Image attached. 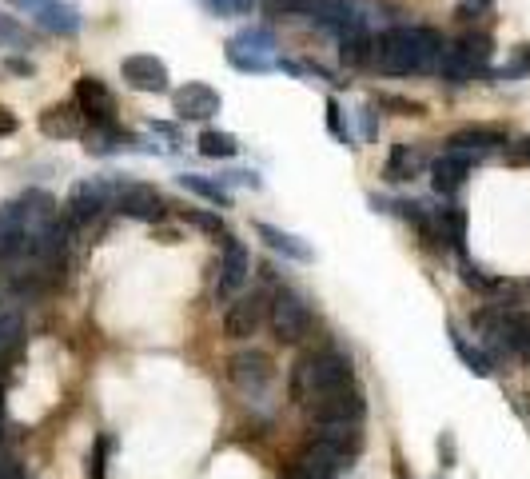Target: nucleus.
Returning <instances> with one entry per match:
<instances>
[{
    "mask_svg": "<svg viewBox=\"0 0 530 479\" xmlns=\"http://www.w3.org/2000/svg\"><path fill=\"white\" fill-rule=\"evenodd\" d=\"M443 36L427 24H399L375 36L371 64L387 76H419V72H439L443 60Z\"/></svg>",
    "mask_w": 530,
    "mask_h": 479,
    "instance_id": "obj_1",
    "label": "nucleus"
},
{
    "mask_svg": "<svg viewBox=\"0 0 530 479\" xmlns=\"http://www.w3.org/2000/svg\"><path fill=\"white\" fill-rule=\"evenodd\" d=\"M347 384H355L351 360L343 352H335V348H323V352H303L291 364L287 396H291V404L307 408V404H315V400H323V396H331V392H339Z\"/></svg>",
    "mask_w": 530,
    "mask_h": 479,
    "instance_id": "obj_2",
    "label": "nucleus"
},
{
    "mask_svg": "<svg viewBox=\"0 0 530 479\" xmlns=\"http://www.w3.org/2000/svg\"><path fill=\"white\" fill-rule=\"evenodd\" d=\"M491 52H495V40L487 32H467L455 44H447V52L439 60V76L447 84H471L475 76H491L487 72Z\"/></svg>",
    "mask_w": 530,
    "mask_h": 479,
    "instance_id": "obj_3",
    "label": "nucleus"
},
{
    "mask_svg": "<svg viewBox=\"0 0 530 479\" xmlns=\"http://www.w3.org/2000/svg\"><path fill=\"white\" fill-rule=\"evenodd\" d=\"M267 324H271V336L279 344H303L311 336V308L299 292L291 288H275L271 300H267Z\"/></svg>",
    "mask_w": 530,
    "mask_h": 479,
    "instance_id": "obj_4",
    "label": "nucleus"
},
{
    "mask_svg": "<svg viewBox=\"0 0 530 479\" xmlns=\"http://www.w3.org/2000/svg\"><path fill=\"white\" fill-rule=\"evenodd\" d=\"M347 464V448L335 444V440H323V436H311L295 456L291 464L283 468L279 479H335Z\"/></svg>",
    "mask_w": 530,
    "mask_h": 479,
    "instance_id": "obj_5",
    "label": "nucleus"
},
{
    "mask_svg": "<svg viewBox=\"0 0 530 479\" xmlns=\"http://www.w3.org/2000/svg\"><path fill=\"white\" fill-rule=\"evenodd\" d=\"M116 192H120L116 180H104V176H96V180H80V184L68 192V204H64L68 224H72V228H84V224L100 220L104 208L116 204Z\"/></svg>",
    "mask_w": 530,
    "mask_h": 479,
    "instance_id": "obj_6",
    "label": "nucleus"
},
{
    "mask_svg": "<svg viewBox=\"0 0 530 479\" xmlns=\"http://www.w3.org/2000/svg\"><path fill=\"white\" fill-rule=\"evenodd\" d=\"M363 412H367V400H363V392L355 384H347V388H339V392L307 404L311 428H359Z\"/></svg>",
    "mask_w": 530,
    "mask_h": 479,
    "instance_id": "obj_7",
    "label": "nucleus"
},
{
    "mask_svg": "<svg viewBox=\"0 0 530 479\" xmlns=\"http://www.w3.org/2000/svg\"><path fill=\"white\" fill-rule=\"evenodd\" d=\"M271 52H275V36L267 28H244L224 48L228 64L240 68V72H271L275 68V56Z\"/></svg>",
    "mask_w": 530,
    "mask_h": 479,
    "instance_id": "obj_8",
    "label": "nucleus"
},
{
    "mask_svg": "<svg viewBox=\"0 0 530 479\" xmlns=\"http://www.w3.org/2000/svg\"><path fill=\"white\" fill-rule=\"evenodd\" d=\"M271 380H275V368H271V360H267L264 352H256V348L236 352V356L228 360V384H232L240 396H260Z\"/></svg>",
    "mask_w": 530,
    "mask_h": 479,
    "instance_id": "obj_9",
    "label": "nucleus"
},
{
    "mask_svg": "<svg viewBox=\"0 0 530 479\" xmlns=\"http://www.w3.org/2000/svg\"><path fill=\"white\" fill-rule=\"evenodd\" d=\"M72 104L88 124H116V96L100 76H80L72 88Z\"/></svg>",
    "mask_w": 530,
    "mask_h": 479,
    "instance_id": "obj_10",
    "label": "nucleus"
},
{
    "mask_svg": "<svg viewBox=\"0 0 530 479\" xmlns=\"http://www.w3.org/2000/svg\"><path fill=\"white\" fill-rule=\"evenodd\" d=\"M120 76L132 92H168V64L152 52H132L120 60Z\"/></svg>",
    "mask_w": 530,
    "mask_h": 479,
    "instance_id": "obj_11",
    "label": "nucleus"
},
{
    "mask_svg": "<svg viewBox=\"0 0 530 479\" xmlns=\"http://www.w3.org/2000/svg\"><path fill=\"white\" fill-rule=\"evenodd\" d=\"M172 108L180 120H212L224 108V96L204 80H188L184 88L172 92Z\"/></svg>",
    "mask_w": 530,
    "mask_h": 479,
    "instance_id": "obj_12",
    "label": "nucleus"
},
{
    "mask_svg": "<svg viewBox=\"0 0 530 479\" xmlns=\"http://www.w3.org/2000/svg\"><path fill=\"white\" fill-rule=\"evenodd\" d=\"M112 208H116V212H124L128 220H164V216H168L164 196H160L152 184H140V180L120 184V192H116V204H112Z\"/></svg>",
    "mask_w": 530,
    "mask_h": 479,
    "instance_id": "obj_13",
    "label": "nucleus"
},
{
    "mask_svg": "<svg viewBox=\"0 0 530 479\" xmlns=\"http://www.w3.org/2000/svg\"><path fill=\"white\" fill-rule=\"evenodd\" d=\"M252 276V256L248 248L236 240V236H224V256H220V268H216V296H236Z\"/></svg>",
    "mask_w": 530,
    "mask_h": 479,
    "instance_id": "obj_14",
    "label": "nucleus"
},
{
    "mask_svg": "<svg viewBox=\"0 0 530 479\" xmlns=\"http://www.w3.org/2000/svg\"><path fill=\"white\" fill-rule=\"evenodd\" d=\"M267 320V300L260 292L252 296H236L224 312V336L228 340H252L260 332V324Z\"/></svg>",
    "mask_w": 530,
    "mask_h": 479,
    "instance_id": "obj_15",
    "label": "nucleus"
},
{
    "mask_svg": "<svg viewBox=\"0 0 530 479\" xmlns=\"http://www.w3.org/2000/svg\"><path fill=\"white\" fill-rule=\"evenodd\" d=\"M507 144V132L503 128H459L451 140H447V152H459V156H471V160H479V156H487V152H495V148H503Z\"/></svg>",
    "mask_w": 530,
    "mask_h": 479,
    "instance_id": "obj_16",
    "label": "nucleus"
},
{
    "mask_svg": "<svg viewBox=\"0 0 530 479\" xmlns=\"http://www.w3.org/2000/svg\"><path fill=\"white\" fill-rule=\"evenodd\" d=\"M471 156H459V152H443L439 160H431V184H435V192L439 196H451V192H459L463 184H467V176H471Z\"/></svg>",
    "mask_w": 530,
    "mask_h": 479,
    "instance_id": "obj_17",
    "label": "nucleus"
},
{
    "mask_svg": "<svg viewBox=\"0 0 530 479\" xmlns=\"http://www.w3.org/2000/svg\"><path fill=\"white\" fill-rule=\"evenodd\" d=\"M36 24H40L44 32H52V36H76V32L84 28V16H80L76 4L52 0V4H44V8L36 12Z\"/></svg>",
    "mask_w": 530,
    "mask_h": 479,
    "instance_id": "obj_18",
    "label": "nucleus"
},
{
    "mask_svg": "<svg viewBox=\"0 0 530 479\" xmlns=\"http://www.w3.org/2000/svg\"><path fill=\"white\" fill-rule=\"evenodd\" d=\"M24 252V212L20 200L0 204V260H12Z\"/></svg>",
    "mask_w": 530,
    "mask_h": 479,
    "instance_id": "obj_19",
    "label": "nucleus"
},
{
    "mask_svg": "<svg viewBox=\"0 0 530 479\" xmlns=\"http://www.w3.org/2000/svg\"><path fill=\"white\" fill-rule=\"evenodd\" d=\"M132 144H136V136H128L120 124H92L84 132V152L88 156H112V152H124Z\"/></svg>",
    "mask_w": 530,
    "mask_h": 479,
    "instance_id": "obj_20",
    "label": "nucleus"
},
{
    "mask_svg": "<svg viewBox=\"0 0 530 479\" xmlns=\"http://www.w3.org/2000/svg\"><path fill=\"white\" fill-rule=\"evenodd\" d=\"M307 12H311V20H315V24L331 28L335 36H339L343 28H351L355 20H363V16L355 12V4H351V0H311V4H307Z\"/></svg>",
    "mask_w": 530,
    "mask_h": 479,
    "instance_id": "obj_21",
    "label": "nucleus"
},
{
    "mask_svg": "<svg viewBox=\"0 0 530 479\" xmlns=\"http://www.w3.org/2000/svg\"><path fill=\"white\" fill-rule=\"evenodd\" d=\"M371 52H375V36L367 32L363 20H355L351 28L339 32V56H343V64H371Z\"/></svg>",
    "mask_w": 530,
    "mask_h": 479,
    "instance_id": "obj_22",
    "label": "nucleus"
},
{
    "mask_svg": "<svg viewBox=\"0 0 530 479\" xmlns=\"http://www.w3.org/2000/svg\"><path fill=\"white\" fill-rule=\"evenodd\" d=\"M256 236L264 240L271 252H279V256H287V260H295V264H307L311 260V248L299 240V236H291V232H283V228H275V224H256Z\"/></svg>",
    "mask_w": 530,
    "mask_h": 479,
    "instance_id": "obj_23",
    "label": "nucleus"
},
{
    "mask_svg": "<svg viewBox=\"0 0 530 479\" xmlns=\"http://www.w3.org/2000/svg\"><path fill=\"white\" fill-rule=\"evenodd\" d=\"M40 132L52 136V140H68V136H80V112L76 104H52L40 112Z\"/></svg>",
    "mask_w": 530,
    "mask_h": 479,
    "instance_id": "obj_24",
    "label": "nucleus"
},
{
    "mask_svg": "<svg viewBox=\"0 0 530 479\" xmlns=\"http://www.w3.org/2000/svg\"><path fill=\"white\" fill-rule=\"evenodd\" d=\"M419 168H423L419 152H415L411 144H395V148H391V156H387V164H383V176L399 184V180H415V176H419Z\"/></svg>",
    "mask_w": 530,
    "mask_h": 479,
    "instance_id": "obj_25",
    "label": "nucleus"
},
{
    "mask_svg": "<svg viewBox=\"0 0 530 479\" xmlns=\"http://www.w3.org/2000/svg\"><path fill=\"white\" fill-rule=\"evenodd\" d=\"M435 224H439V236L447 248H455L463 256V244H467V212L463 208H439L435 212Z\"/></svg>",
    "mask_w": 530,
    "mask_h": 479,
    "instance_id": "obj_26",
    "label": "nucleus"
},
{
    "mask_svg": "<svg viewBox=\"0 0 530 479\" xmlns=\"http://www.w3.org/2000/svg\"><path fill=\"white\" fill-rule=\"evenodd\" d=\"M196 148H200V156H208V160H232V156L240 152V140H236L232 132L204 128V132H200V140H196Z\"/></svg>",
    "mask_w": 530,
    "mask_h": 479,
    "instance_id": "obj_27",
    "label": "nucleus"
},
{
    "mask_svg": "<svg viewBox=\"0 0 530 479\" xmlns=\"http://www.w3.org/2000/svg\"><path fill=\"white\" fill-rule=\"evenodd\" d=\"M180 188L204 196V200L216 204V208H232V192H228L220 180H208V176H200V172H184V176H180Z\"/></svg>",
    "mask_w": 530,
    "mask_h": 479,
    "instance_id": "obj_28",
    "label": "nucleus"
},
{
    "mask_svg": "<svg viewBox=\"0 0 530 479\" xmlns=\"http://www.w3.org/2000/svg\"><path fill=\"white\" fill-rule=\"evenodd\" d=\"M451 348L459 352V360H463V364H467V368H471L475 376H491V372H495L491 356H487L483 348H471V344H467V336H459L455 328H451Z\"/></svg>",
    "mask_w": 530,
    "mask_h": 479,
    "instance_id": "obj_29",
    "label": "nucleus"
},
{
    "mask_svg": "<svg viewBox=\"0 0 530 479\" xmlns=\"http://www.w3.org/2000/svg\"><path fill=\"white\" fill-rule=\"evenodd\" d=\"M459 276H463V284H467V288H475V292H499V284H503V280L487 276L479 264H471L467 256H459Z\"/></svg>",
    "mask_w": 530,
    "mask_h": 479,
    "instance_id": "obj_30",
    "label": "nucleus"
},
{
    "mask_svg": "<svg viewBox=\"0 0 530 479\" xmlns=\"http://www.w3.org/2000/svg\"><path fill=\"white\" fill-rule=\"evenodd\" d=\"M184 220H188V224H196L200 232L216 236V240H220V236H228V228H224L220 212H204V208H188V212H184Z\"/></svg>",
    "mask_w": 530,
    "mask_h": 479,
    "instance_id": "obj_31",
    "label": "nucleus"
},
{
    "mask_svg": "<svg viewBox=\"0 0 530 479\" xmlns=\"http://www.w3.org/2000/svg\"><path fill=\"white\" fill-rule=\"evenodd\" d=\"M24 44H28V32L20 28V20L0 12V48H24Z\"/></svg>",
    "mask_w": 530,
    "mask_h": 479,
    "instance_id": "obj_32",
    "label": "nucleus"
},
{
    "mask_svg": "<svg viewBox=\"0 0 530 479\" xmlns=\"http://www.w3.org/2000/svg\"><path fill=\"white\" fill-rule=\"evenodd\" d=\"M108 452H112V436H96V448L88 452V479H104Z\"/></svg>",
    "mask_w": 530,
    "mask_h": 479,
    "instance_id": "obj_33",
    "label": "nucleus"
},
{
    "mask_svg": "<svg viewBox=\"0 0 530 479\" xmlns=\"http://www.w3.org/2000/svg\"><path fill=\"white\" fill-rule=\"evenodd\" d=\"M375 104H379V108H391L395 116H423V112H427V108H423L419 100H407V96H391V92H383V96H379Z\"/></svg>",
    "mask_w": 530,
    "mask_h": 479,
    "instance_id": "obj_34",
    "label": "nucleus"
},
{
    "mask_svg": "<svg viewBox=\"0 0 530 479\" xmlns=\"http://www.w3.org/2000/svg\"><path fill=\"white\" fill-rule=\"evenodd\" d=\"M327 124H331V132H335L343 144H351V132L343 128V116H339V104H335V100H327Z\"/></svg>",
    "mask_w": 530,
    "mask_h": 479,
    "instance_id": "obj_35",
    "label": "nucleus"
},
{
    "mask_svg": "<svg viewBox=\"0 0 530 479\" xmlns=\"http://www.w3.org/2000/svg\"><path fill=\"white\" fill-rule=\"evenodd\" d=\"M491 4H495V0H463V4L455 8V16H459V20H475V16H483Z\"/></svg>",
    "mask_w": 530,
    "mask_h": 479,
    "instance_id": "obj_36",
    "label": "nucleus"
},
{
    "mask_svg": "<svg viewBox=\"0 0 530 479\" xmlns=\"http://www.w3.org/2000/svg\"><path fill=\"white\" fill-rule=\"evenodd\" d=\"M0 479H24V468L8 452H0Z\"/></svg>",
    "mask_w": 530,
    "mask_h": 479,
    "instance_id": "obj_37",
    "label": "nucleus"
},
{
    "mask_svg": "<svg viewBox=\"0 0 530 479\" xmlns=\"http://www.w3.org/2000/svg\"><path fill=\"white\" fill-rule=\"evenodd\" d=\"M4 68H8L12 76H32V60H24V56H12V60H4Z\"/></svg>",
    "mask_w": 530,
    "mask_h": 479,
    "instance_id": "obj_38",
    "label": "nucleus"
},
{
    "mask_svg": "<svg viewBox=\"0 0 530 479\" xmlns=\"http://www.w3.org/2000/svg\"><path fill=\"white\" fill-rule=\"evenodd\" d=\"M16 132V116L8 108H0V136H12Z\"/></svg>",
    "mask_w": 530,
    "mask_h": 479,
    "instance_id": "obj_39",
    "label": "nucleus"
},
{
    "mask_svg": "<svg viewBox=\"0 0 530 479\" xmlns=\"http://www.w3.org/2000/svg\"><path fill=\"white\" fill-rule=\"evenodd\" d=\"M511 156H515V160H527V164H530V136H523V140H515Z\"/></svg>",
    "mask_w": 530,
    "mask_h": 479,
    "instance_id": "obj_40",
    "label": "nucleus"
},
{
    "mask_svg": "<svg viewBox=\"0 0 530 479\" xmlns=\"http://www.w3.org/2000/svg\"><path fill=\"white\" fill-rule=\"evenodd\" d=\"M439 452H443V460H447V468H451V456H455V444H451V436H443V440H439Z\"/></svg>",
    "mask_w": 530,
    "mask_h": 479,
    "instance_id": "obj_41",
    "label": "nucleus"
},
{
    "mask_svg": "<svg viewBox=\"0 0 530 479\" xmlns=\"http://www.w3.org/2000/svg\"><path fill=\"white\" fill-rule=\"evenodd\" d=\"M16 8H28V12H40L44 4H52V0H12Z\"/></svg>",
    "mask_w": 530,
    "mask_h": 479,
    "instance_id": "obj_42",
    "label": "nucleus"
},
{
    "mask_svg": "<svg viewBox=\"0 0 530 479\" xmlns=\"http://www.w3.org/2000/svg\"><path fill=\"white\" fill-rule=\"evenodd\" d=\"M232 4V12H252L256 8V0H228Z\"/></svg>",
    "mask_w": 530,
    "mask_h": 479,
    "instance_id": "obj_43",
    "label": "nucleus"
},
{
    "mask_svg": "<svg viewBox=\"0 0 530 479\" xmlns=\"http://www.w3.org/2000/svg\"><path fill=\"white\" fill-rule=\"evenodd\" d=\"M204 4H208V8H212V12H224V16H228V12H232V4H228V0H204Z\"/></svg>",
    "mask_w": 530,
    "mask_h": 479,
    "instance_id": "obj_44",
    "label": "nucleus"
}]
</instances>
